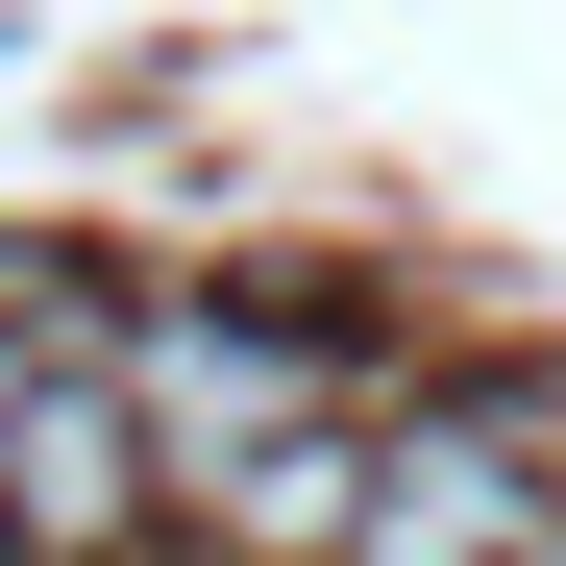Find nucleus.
I'll list each match as a JSON object with an SVG mask.
<instances>
[{
	"label": "nucleus",
	"instance_id": "nucleus-1",
	"mask_svg": "<svg viewBox=\"0 0 566 566\" xmlns=\"http://www.w3.org/2000/svg\"><path fill=\"white\" fill-rule=\"evenodd\" d=\"M124 419H148V468H172V493H222V468L321 443V345H296V321H247V296H148Z\"/></svg>",
	"mask_w": 566,
	"mask_h": 566
},
{
	"label": "nucleus",
	"instance_id": "nucleus-2",
	"mask_svg": "<svg viewBox=\"0 0 566 566\" xmlns=\"http://www.w3.org/2000/svg\"><path fill=\"white\" fill-rule=\"evenodd\" d=\"M148 493H172V468H148V419H124V369H99V345H50V369H25V443H0V517H25L50 566H124Z\"/></svg>",
	"mask_w": 566,
	"mask_h": 566
},
{
	"label": "nucleus",
	"instance_id": "nucleus-3",
	"mask_svg": "<svg viewBox=\"0 0 566 566\" xmlns=\"http://www.w3.org/2000/svg\"><path fill=\"white\" fill-rule=\"evenodd\" d=\"M542 517H566V493H517V443L443 419V443H369V542H345V566H517Z\"/></svg>",
	"mask_w": 566,
	"mask_h": 566
},
{
	"label": "nucleus",
	"instance_id": "nucleus-4",
	"mask_svg": "<svg viewBox=\"0 0 566 566\" xmlns=\"http://www.w3.org/2000/svg\"><path fill=\"white\" fill-rule=\"evenodd\" d=\"M198 542H222V566H345V542H369V443H271V468H222Z\"/></svg>",
	"mask_w": 566,
	"mask_h": 566
},
{
	"label": "nucleus",
	"instance_id": "nucleus-5",
	"mask_svg": "<svg viewBox=\"0 0 566 566\" xmlns=\"http://www.w3.org/2000/svg\"><path fill=\"white\" fill-rule=\"evenodd\" d=\"M25 369H50V345H0V443H25Z\"/></svg>",
	"mask_w": 566,
	"mask_h": 566
},
{
	"label": "nucleus",
	"instance_id": "nucleus-6",
	"mask_svg": "<svg viewBox=\"0 0 566 566\" xmlns=\"http://www.w3.org/2000/svg\"><path fill=\"white\" fill-rule=\"evenodd\" d=\"M517 566H566V517H542V542H517Z\"/></svg>",
	"mask_w": 566,
	"mask_h": 566
}]
</instances>
